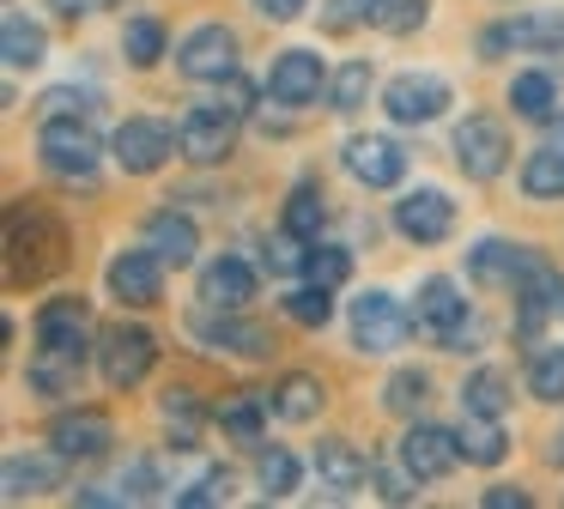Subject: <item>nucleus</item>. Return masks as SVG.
<instances>
[{
    "label": "nucleus",
    "instance_id": "obj_1",
    "mask_svg": "<svg viewBox=\"0 0 564 509\" xmlns=\"http://www.w3.org/2000/svg\"><path fill=\"white\" fill-rule=\"evenodd\" d=\"M67 261H74V254H67V225L50 206H31V201L7 206V285L13 291L43 285V279H55Z\"/></svg>",
    "mask_w": 564,
    "mask_h": 509
},
{
    "label": "nucleus",
    "instance_id": "obj_2",
    "mask_svg": "<svg viewBox=\"0 0 564 509\" xmlns=\"http://www.w3.org/2000/svg\"><path fill=\"white\" fill-rule=\"evenodd\" d=\"M98 158H104V140L91 133L86 116H55L43 121V170L67 188H91L98 182Z\"/></svg>",
    "mask_w": 564,
    "mask_h": 509
},
{
    "label": "nucleus",
    "instance_id": "obj_3",
    "mask_svg": "<svg viewBox=\"0 0 564 509\" xmlns=\"http://www.w3.org/2000/svg\"><path fill=\"white\" fill-rule=\"evenodd\" d=\"M152 364H159V334H152V327H140V322L104 327L98 370H104V382H110V388H140L152 376Z\"/></svg>",
    "mask_w": 564,
    "mask_h": 509
},
{
    "label": "nucleus",
    "instance_id": "obj_4",
    "mask_svg": "<svg viewBox=\"0 0 564 509\" xmlns=\"http://www.w3.org/2000/svg\"><path fill=\"white\" fill-rule=\"evenodd\" d=\"M413 327H419L425 339H437L443 351L462 346V334L474 327V315H467V297L455 291V279L431 273L425 285H419V297H413Z\"/></svg>",
    "mask_w": 564,
    "mask_h": 509
},
{
    "label": "nucleus",
    "instance_id": "obj_5",
    "mask_svg": "<svg viewBox=\"0 0 564 509\" xmlns=\"http://www.w3.org/2000/svg\"><path fill=\"white\" fill-rule=\"evenodd\" d=\"M564 310V273L546 261V254L528 249V267L516 279V334L522 339H540V327Z\"/></svg>",
    "mask_w": 564,
    "mask_h": 509
},
{
    "label": "nucleus",
    "instance_id": "obj_6",
    "mask_svg": "<svg viewBox=\"0 0 564 509\" xmlns=\"http://www.w3.org/2000/svg\"><path fill=\"white\" fill-rule=\"evenodd\" d=\"M171 152H176V128L159 116H128L110 140V158L122 164V176H152V170L171 164Z\"/></svg>",
    "mask_w": 564,
    "mask_h": 509
},
{
    "label": "nucleus",
    "instance_id": "obj_7",
    "mask_svg": "<svg viewBox=\"0 0 564 509\" xmlns=\"http://www.w3.org/2000/svg\"><path fill=\"white\" fill-rule=\"evenodd\" d=\"M406 334H413V310H401L389 291H365V297H352V346L358 351L382 358V351L406 346Z\"/></svg>",
    "mask_w": 564,
    "mask_h": 509
},
{
    "label": "nucleus",
    "instance_id": "obj_8",
    "mask_svg": "<svg viewBox=\"0 0 564 509\" xmlns=\"http://www.w3.org/2000/svg\"><path fill=\"white\" fill-rule=\"evenodd\" d=\"M455 164L474 182H498L503 164H510V133H503V121L498 116H467L462 128H455Z\"/></svg>",
    "mask_w": 564,
    "mask_h": 509
},
{
    "label": "nucleus",
    "instance_id": "obj_9",
    "mask_svg": "<svg viewBox=\"0 0 564 509\" xmlns=\"http://www.w3.org/2000/svg\"><path fill=\"white\" fill-rule=\"evenodd\" d=\"M176 152L188 158V164H225V158L237 152V116L231 109H188L183 121H176Z\"/></svg>",
    "mask_w": 564,
    "mask_h": 509
},
{
    "label": "nucleus",
    "instance_id": "obj_10",
    "mask_svg": "<svg viewBox=\"0 0 564 509\" xmlns=\"http://www.w3.org/2000/svg\"><path fill=\"white\" fill-rule=\"evenodd\" d=\"M176 73L183 79H200V85H219L237 73V36L225 24H200L176 43Z\"/></svg>",
    "mask_w": 564,
    "mask_h": 509
},
{
    "label": "nucleus",
    "instance_id": "obj_11",
    "mask_svg": "<svg viewBox=\"0 0 564 509\" xmlns=\"http://www.w3.org/2000/svg\"><path fill=\"white\" fill-rule=\"evenodd\" d=\"M104 285L122 310H147V303L164 297V261L140 242V249H122L110 267H104Z\"/></svg>",
    "mask_w": 564,
    "mask_h": 509
},
{
    "label": "nucleus",
    "instance_id": "obj_12",
    "mask_svg": "<svg viewBox=\"0 0 564 509\" xmlns=\"http://www.w3.org/2000/svg\"><path fill=\"white\" fill-rule=\"evenodd\" d=\"M382 109H389V121H401V128H425V121H437L443 109H449V85H443L437 73H401V79L382 85Z\"/></svg>",
    "mask_w": 564,
    "mask_h": 509
},
{
    "label": "nucleus",
    "instance_id": "obj_13",
    "mask_svg": "<svg viewBox=\"0 0 564 509\" xmlns=\"http://www.w3.org/2000/svg\"><path fill=\"white\" fill-rule=\"evenodd\" d=\"M268 91H273V104H285V109H310L322 91H328L322 55H310V48H285V55H273Z\"/></svg>",
    "mask_w": 564,
    "mask_h": 509
},
{
    "label": "nucleus",
    "instance_id": "obj_14",
    "mask_svg": "<svg viewBox=\"0 0 564 509\" xmlns=\"http://www.w3.org/2000/svg\"><path fill=\"white\" fill-rule=\"evenodd\" d=\"M394 230L406 242H419V249H431V242H443L455 230V201L443 188H413L406 201H394Z\"/></svg>",
    "mask_w": 564,
    "mask_h": 509
},
{
    "label": "nucleus",
    "instance_id": "obj_15",
    "mask_svg": "<svg viewBox=\"0 0 564 509\" xmlns=\"http://www.w3.org/2000/svg\"><path fill=\"white\" fill-rule=\"evenodd\" d=\"M340 164H346V176L365 182V188H394V182L406 176V152L394 140H382V133H352Z\"/></svg>",
    "mask_w": 564,
    "mask_h": 509
},
{
    "label": "nucleus",
    "instance_id": "obj_16",
    "mask_svg": "<svg viewBox=\"0 0 564 509\" xmlns=\"http://www.w3.org/2000/svg\"><path fill=\"white\" fill-rule=\"evenodd\" d=\"M462 461V443H455V431H443V424H425L419 419L413 431L401 436V467L413 473L419 485H437L443 473Z\"/></svg>",
    "mask_w": 564,
    "mask_h": 509
},
{
    "label": "nucleus",
    "instance_id": "obj_17",
    "mask_svg": "<svg viewBox=\"0 0 564 509\" xmlns=\"http://www.w3.org/2000/svg\"><path fill=\"white\" fill-rule=\"evenodd\" d=\"M195 339L213 351H237V358H268L273 334L261 322H243L237 310H200L195 315Z\"/></svg>",
    "mask_w": 564,
    "mask_h": 509
},
{
    "label": "nucleus",
    "instance_id": "obj_18",
    "mask_svg": "<svg viewBox=\"0 0 564 509\" xmlns=\"http://www.w3.org/2000/svg\"><path fill=\"white\" fill-rule=\"evenodd\" d=\"M503 48H564V12H522L479 36V55H503Z\"/></svg>",
    "mask_w": 564,
    "mask_h": 509
},
{
    "label": "nucleus",
    "instance_id": "obj_19",
    "mask_svg": "<svg viewBox=\"0 0 564 509\" xmlns=\"http://www.w3.org/2000/svg\"><path fill=\"white\" fill-rule=\"evenodd\" d=\"M370 455L358 443H346V436H322L316 443V479L328 497H352L358 485H370Z\"/></svg>",
    "mask_w": 564,
    "mask_h": 509
},
{
    "label": "nucleus",
    "instance_id": "obj_20",
    "mask_svg": "<svg viewBox=\"0 0 564 509\" xmlns=\"http://www.w3.org/2000/svg\"><path fill=\"white\" fill-rule=\"evenodd\" d=\"M50 443L62 448L67 461H98V455H110L116 424L104 419V412H62V419L50 424Z\"/></svg>",
    "mask_w": 564,
    "mask_h": 509
},
{
    "label": "nucleus",
    "instance_id": "obj_21",
    "mask_svg": "<svg viewBox=\"0 0 564 509\" xmlns=\"http://www.w3.org/2000/svg\"><path fill=\"white\" fill-rule=\"evenodd\" d=\"M25 382H31V394H43V400L74 394V388L86 382V351H74V346H37Z\"/></svg>",
    "mask_w": 564,
    "mask_h": 509
},
{
    "label": "nucleus",
    "instance_id": "obj_22",
    "mask_svg": "<svg viewBox=\"0 0 564 509\" xmlns=\"http://www.w3.org/2000/svg\"><path fill=\"white\" fill-rule=\"evenodd\" d=\"M522 267H528V249H522V242L486 237V242H474V249H467V279H474V285H486V291H498V285L516 291Z\"/></svg>",
    "mask_w": 564,
    "mask_h": 509
},
{
    "label": "nucleus",
    "instance_id": "obj_23",
    "mask_svg": "<svg viewBox=\"0 0 564 509\" xmlns=\"http://www.w3.org/2000/svg\"><path fill=\"white\" fill-rule=\"evenodd\" d=\"M256 297V267L237 261V254H219V261L200 267V303L207 310H243Z\"/></svg>",
    "mask_w": 564,
    "mask_h": 509
},
{
    "label": "nucleus",
    "instance_id": "obj_24",
    "mask_svg": "<svg viewBox=\"0 0 564 509\" xmlns=\"http://www.w3.org/2000/svg\"><path fill=\"white\" fill-rule=\"evenodd\" d=\"M62 467L67 455H7L0 467V485H7V503H25V497H43V491H62Z\"/></svg>",
    "mask_w": 564,
    "mask_h": 509
},
{
    "label": "nucleus",
    "instance_id": "obj_25",
    "mask_svg": "<svg viewBox=\"0 0 564 509\" xmlns=\"http://www.w3.org/2000/svg\"><path fill=\"white\" fill-rule=\"evenodd\" d=\"M91 303L86 297H50L37 310V346H74V351H91Z\"/></svg>",
    "mask_w": 564,
    "mask_h": 509
},
{
    "label": "nucleus",
    "instance_id": "obj_26",
    "mask_svg": "<svg viewBox=\"0 0 564 509\" xmlns=\"http://www.w3.org/2000/svg\"><path fill=\"white\" fill-rule=\"evenodd\" d=\"M147 249L159 254L164 267H188L200 254V230L188 213H176V206H164V213L147 218Z\"/></svg>",
    "mask_w": 564,
    "mask_h": 509
},
{
    "label": "nucleus",
    "instance_id": "obj_27",
    "mask_svg": "<svg viewBox=\"0 0 564 509\" xmlns=\"http://www.w3.org/2000/svg\"><path fill=\"white\" fill-rule=\"evenodd\" d=\"M268 412H273V400L256 394V388H243V394H225L219 407H213V419L225 424V436H231V443L256 448L261 431H268Z\"/></svg>",
    "mask_w": 564,
    "mask_h": 509
},
{
    "label": "nucleus",
    "instance_id": "obj_28",
    "mask_svg": "<svg viewBox=\"0 0 564 509\" xmlns=\"http://www.w3.org/2000/svg\"><path fill=\"white\" fill-rule=\"evenodd\" d=\"M455 443H462V461H467V467H498V461L510 455V436H503V424L491 419V412H462V431H455Z\"/></svg>",
    "mask_w": 564,
    "mask_h": 509
},
{
    "label": "nucleus",
    "instance_id": "obj_29",
    "mask_svg": "<svg viewBox=\"0 0 564 509\" xmlns=\"http://www.w3.org/2000/svg\"><path fill=\"white\" fill-rule=\"evenodd\" d=\"M273 419H285V424H310L322 412V400H328V388L316 382L310 370H292V376H280L273 382Z\"/></svg>",
    "mask_w": 564,
    "mask_h": 509
},
{
    "label": "nucleus",
    "instance_id": "obj_30",
    "mask_svg": "<svg viewBox=\"0 0 564 509\" xmlns=\"http://www.w3.org/2000/svg\"><path fill=\"white\" fill-rule=\"evenodd\" d=\"M159 419H164V436L171 448H200V431H207V407L195 400V388H171L159 400Z\"/></svg>",
    "mask_w": 564,
    "mask_h": 509
},
{
    "label": "nucleus",
    "instance_id": "obj_31",
    "mask_svg": "<svg viewBox=\"0 0 564 509\" xmlns=\"http://www.w3.org/2000/svg\"><path fill=\"white\" fill-rule=\"evenodd\" d=\"M43 48H50V36H43L37 19H25V12H7V24H0V55H7V67H37Z\"/></svg>",
    "mask_w": 564,
    "mask_h": 509
},
{
    "label": "nucleus",
    "instance_id": "obj_32",
    "mask_svg": "<svg viewBox=\"0 0 564 509\" xmlns=\"http://www.w3.org/2000/svg\"><path fill=\"white\" fill-rule=\"evenodd\" d=\"M522 194H528V201H564V152H558V145H540V152H528V164H522Z\"/></svg>",
    "mask_w": 564,
    "mask_h": 509
},
{
    "label": "nucleus",
    "instance_id": "obj_33",
    "mask_svg": "<svg viewBox=\"0 0 564 509\" xmlns=\"http://www.w3.org/2000/svg\"><path fill=\"white\" fill-rule=\"evenodd\" d=\"M280 225H285V230H297L304 242H316V237H322V225H328V201H322V188L297 182L292 201H285V218H280Z\"/></svg>",
    "mask_w": 564,
    "mask_h": 509
},
{
    "label": "nucleus",
    "instance_id": "obj_34",
    "mask_svg": "<svg viewBox=\"0 0 564 509\" xmlns=\"http://www.w3.org/2000/svg\"><path fill=\"white\" fill-rule=\"evenodd\" d=\"M431 400V376L425 370H394L389 382H382V407L394 412V419H419Z\"/></svg>",
    "mask_w": 564,
    "mask_h": 509
},
{
    "label": "nucleus",
    "instance_id": "obj_35",
    "mask_svg": "<svg viewBox=\"0 0 564 509\" xmlns=\"http://www.w3.org/2000/svg\"><path fill=\"white\" fill-rule=\"evenodd\" d=\"M365 104H370V61H346L328 79V109L334 116H358Z\"/></svg>",
    "mask_w": 564,
    "mask_h": 509
},
{
    "label": "nucleus",
    "instance_id": "obj_36",
    "mask_svg": "<svg viewBox=\"0 0 564 509\" xmlns=\"http://www.w3.org/2000/svg\"><path fill=\"white\" fill-rule=\"evenodd\" d=\"M528 394L546 400V407L564 400V346H540L534 358H528Z\"/></svg>",
    "mask_w": 564,
    "mask_h": 509
},
{
    "label": "nucleus",
    "instance_id": "obj_37",
    "mask_svg": "<svg viewBox=\"0 0 564 509\" xmlns=\"http://www.w3.org/2000/svg\"><path fill=\"white\" fill-rule=\"evenodd\" d=\"M503 407H510V382H503V370H474L462 382V412H491V419H503Z\"/></svg>",
    "mask_w": 564,
    "mask_h": 509
},
{
    "label": "nucleus",
    "instance_id": "obj_38",
    "mask_svg": "<svg viewBox=\"0 0 564 509\" xmlns=\"http://www.w3.org/2000/svg\"><path fill=\"white\" fill-rule=\"evenodd\" d=\"M510 104L522 121H546L552 116V73H516L510 79Z\"/></svg>",
    "mask_w": 564,
    "mask_h": 509
},
{
    "label": "nucleus",
    "instance_id": "obj_39",
    "mask_svg": "<svg viewBox=\"0 0 564 509\" xmlns=\"http://www.w3.org/2000/svg\"><path fill=\"white\" fill-rule=\"evenodd\" d=\"M304 279H310V285L340 291L346 279H352V254H346L340 242H316V249H310V261H304Z\"/></svg>",
    "mask_w": 564,
    "mask_h": 509
},
{
    "label": "nucleus",
    "instance_id": "obj_40",
    "mask_svg": "<svg viewBox=\"0 0 564 509\" xmlns=\"http://www.w3.org/2000/svg\"><path fill=\"white\" fill-rule=\"evenodd\" d=\"M304 261H310L304 237H297V230H285V225H280V237L261 242V267H268V273H280V279L304 273Z\"/></svg>",
    "mask_w": 564,
    "mask_h": 509
},
{
    "label": "nucleus",
    "instance_id": "obj_41",
    "mask_svg": "<svg viewBox=\"0 0 564 509\" xmlns=\"http://www.w3.org/2000/svg\"><path fill=\"white\" fill-rule=\"evenodd\" d=\"M285 315H292L297 327H328L334 291H328V285H297V291H285Z\"/></svg>",
    "mask_w": 564,
    "mask_h": 509
},
{
    "label": "nucleus",
    "instance_id": "obj_42",
    "mask_svg": "<svg viewBox=\"0 0 564 509\" xmlns=\"http://www.w3.org/2000/svg\"><path fill=\"white\" fill-rule=\"evenodd\" d=\"M122 48H128V61H134V67H159V55H164V24H159V19H128Z\"/></svg>",
    "mask_w": 564,
    "mask_h": 509
},
{
    "label": "nucleus",
    "instance_id": "obj_43",
    "mask_svg": "<svg viewBox=\"0 0 564 509\" xmlns=\"http://www.w3.org/2000/svg\"><path fill=\"white\" fill-rule=\"evenodd\" d=\"M256 479H261V491H268V497H292L297 491V455H285V448H261Z\"/></svg>",
    "mask_w": 564,
    "mask_h": 509
},
{
    "label": "nucleus",
    "instance_id": "obj_44",
    "mask_svg": "<svg viewBox=\"0 0 564 509\" xmlns=\"http://www.w3.org/2000/svg\"><path fill=\"white\" fill-rule=\"evenodd\" d=\"M171 497H176V509H207V503H225V497H231V473L213 467V473H200V479L188 485V491H171Z\"/></svg>",
    "mask_w": 564,
    "mask_h": 509
},
{
    "label": "nucleus",
    "instance_id": "obj_45",
    "mask_svg": "<svg viewBox=\"0 0 564 509\" xmlns=\"http://www.w3.org/2000/svg\"><path fill=\"white\" fill-rule=\"evenodd\" d=\"M91 109H98V97H91V91H74V85H55V91H43L37 116H43V121H55V116H86V121H91Z\"/></svg>",
    "mask_w": 564,
    "mask_h": 509
},
{
    "label": "nucleus",
    "instance_id": "obj_46",
    "mask_svg": "<svg viewBox=\"0 0 564 509\" xmlns=\"http://www.w3.org/2000/svg\"><path fill=\"white\" fill-rule=\"evenodd\" d=\"M419 24H425V0H382L377 7V31H389V36H406Z\"/></svg>",
    "mask_w": 564,
    "mask_h": 509
},
{
    "label": "nucleus",
    "instance_id": "obj_47",
    "mask_svg": "<svg viewBox=\"0 0 564 509\" xmlns=\"http://www.w3.org/2000/svg\"><path fill=\"white\" fill-rule=\"evenodd\" d=\"M164 485H159V461H128V473H122V503H147V497H159Z\"/></svg>",
    "mask_w": 564,
    "mask_h": 509
},
{
    "label": "nucleus",
    "instance_id": "obj_48",
    "mask_svg": "<svg viewBox=\"0 0 564 509\" xmlns=\"http://www.w3.org/2000/svg\"><path fill=\"white\" fill-rule=\"evenodd\" d=\"M377 7H382V0H328V12H322V24H328V31H352V24H377Z\"/></svg>",
    "mask_w": 564,
    "mask_h": 509
},
{
    "label": "nucleus",
    "instance_id": "obj_49",
    "mask_svg": "<svg viewBox=\"0 0 564 509\" xmlns=\"http://www.w3.org/2000/svg\"><path fill=\"white\" fill-rule=\"evenodd\" d=\"M370 485H377V491H382V503H413V497H419V479H413V473H389V467H377V473H370Z\"/></svg>",
    "mask_w": 564,
    "mask_h": 509
},
{
    "label": "nucleus",
    "instance_id": "obj_50",
    "mask_svg": "<svg viewBox=\"0 0 564 509\" xmlns=\"http://www.w3.org/2000/svg\"><path fill=\"white\" fill-rule=\"evenodd\" d=\"M219 109H231V116L243 121L249 109H256V85H249L243 73H231V79H219Z\"/></svg>",
    "mask_w": 564,
    "mask_h": 509
},
{
    "label": "nucleus",
    "instance_id": "obj_51",
    "mask_svg": "<svg viewBox=\"0 0 564 509\" xmlns=\"http://www.w3.org/2000/svg\"><path fill=\"white\" fill-rule=\"evenodd\" d=\"M479 503H486V509H528V491H516V485H491Z\"/></svg>",
    "mask_w": 564,
    "mask_h": 509
},
{
    "label": "nucleus",
    "instance_id": "obj_52",
    "mask_svg": "<svg viewBox=\"0 0 564 509\" xmlns=\"http://www.w3.org/2000/svg\"><path fill=\"white\" fill-rule=\"evenodd\" d=\"M310 0H256V12L261 19H273V24H285V19H297V12H304Z\"/></svg>",
    "mask_w": 564,
    "mask_h": 509
},
{
    "label": "nucleus",
    "instance_id": "obj_53",
    "mask_svg": "<svg viewBox=\"0 0 564 509\" xmlns=\"http://www.w3.org/2000/svg\"><path fill=\"white\" fill-rule=\"evenodd\" d=\"M62 19H86V12H98V7H110V0H50Z\"/></svg>",
    "mask_w": 564,
    "mask_h": 509
},
{
    "label": "nucleus",
    "instance_id": "obj_54",
    "mask_svg": "<svg viewBox=\"0 0 564 509\" xmlns=\"http://www.w3.org/2000/svg\"><path fill=\"white\" fill-rule=\"evenodd\" d=\"M546 461H552V467H564V431H558V436H552V448H546Z\"/></svg>",
    "mask_w": 564,
    "mask_h": 509
}]
</instances>
